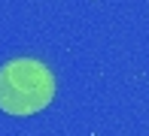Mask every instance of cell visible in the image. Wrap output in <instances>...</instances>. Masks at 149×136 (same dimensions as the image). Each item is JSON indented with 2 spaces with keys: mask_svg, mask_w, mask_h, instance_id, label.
<instances>
[{
  "mask_svg": "<svg viewBox=\"0 0 149 136\" xmlns=\"http://www.w3.org/2000/svg\"><path fill=\"white\" fill-rule=\"evenodd\" d=\"M55 97V76L37 58H12L0 67V109L9 115H37Z\"/></svg>",
  "mask_w": 149,
  "mask_h": 136,
  "instance_id": "1",
  "label": "cell"
}]
</instances>
